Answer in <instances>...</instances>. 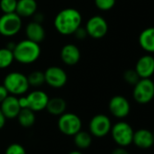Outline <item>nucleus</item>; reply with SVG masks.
<instances>
[{
    "label": "nucleus",
    "instance_id": "obj_1",
    "mask_svg": "<svg viewBox=\"0 0 154 154\" xmlns=\"http://www.w3.org/2000/svg\"><path fill=\"white\" fill-rule=\"evenodd\" d=\"M83 17L81 13L72 7L61 10L54 17V26L62 35H71L81 27Z\"/></svg>",
    "mask_w": 154,
    "mask_h": 154
},
{
    "label": "nucleus",
    "instance_id": "obj_2",
    "mask_svg": "<svg viewBox=\"0 0 154 154\" xmlns=\"http://www.w3.org/2000/svg\"><path fill=\"white\" fill-rule=\"evenodd\" d=\"M15 60L21 64H31L36 61L41 54L39 43L28 39L20 41L13 49Z\"/></svg>",
    "mask_w": 154,
    "mask_h": 154
},
{
    "label": "nucleus",
    "instance_id": "obj_3",
    "mask_svg": "<svg viewBox=\"0 0 154 154\" xmlns=\"http://www.w3.org/2000/svg\"><path fill=\"white\" fill-rule=\"evenodd\" d=\"M3 85L9 94L15 97L26 93L30 87L27 77L23 73L17 71L8 73L4 79Z\"/></svg>",
    "mask_w": 154,
    "mask_h": 154
},
{
    "label": "nucleus",
    "instance_id": "obj_4",
    "mask_svg": "<svg viewBox=\"0 0 154 154\" xmlns=\"http://www.w3.org/2000/svg\"><path fill=\"white\" fill-rule=\"evenodd\" d=\"M111 134L113 141L120 147H126L133 143L134 131L133 127L126 122L121 121L112 126Z\"/></svg>",
    "mask_w": 154,
    "mask_h": 154
},
{
    "label": "nucleus",
    "instance_id": "obj_5",
    "mask_svg": "<svg viewBox=\"0 0 154 154\" xmlns=\"http://www.w3.org/2000/svg\"><path fill=\"white\" fill-rule=\"evenodd\" d=\"M133 96L139 104L150 103L154 97V82L151 79H141L134 85Z\"/></svg>",
    "mask_w": 154,
    "mask_h": 154
},
{
    "label": "nucleus",
    "instance_id": "obj_6",
    "mask_svg": "<svg viewBox=\"0 0 154 154\" xmlns=\"http://www.w3.org/2000/svg\"><path fill=\"white\" fill-rule=\"evenodd\" d=\"M22 28V18L16 13L3 14L0 16V34L10 37L17 34Z\"/></svg>",
    "mask_w": 154,
    "mask_h": 154
},
{
    "label": "nucleus",
    "instance_id": "obj_7",
    "mask_svg": "<svg viewBox=\"0 0 154 154\" xmlns=\"http://www.w3.org/2000/svg\"><path fill=\"white\" fill-rule=\"evenodd\" d=\"M57 125L60 132L67 136H74L82 130L81 118L73 113H64L60 116Z\"/></svg>",
    "mask_w": 154,
    "mask_h": 154
},
{
    "label": "nucleus",
    "instance_id": "obj_8",
    "mask_svg": "<svg viewBox=\"0 0 154 154\" xmlns=\"http://www.w3.org/2000/svg\"><path fill=\"white\" fill-rule=\"evenodd\" d=\"M112 126V122L107 116L96 115L90 121V134L98 138L104 137L111 132Z\"/></svg>",
    "mask_w": 154,
    "mask_h": 154
},
{
    "label": "nucleus",
    "instance_id": "obj_9",
    "mask_svg": "<svg viewBox=\"0 0 154 154\" xmlns=\"http://www.w3.org/2000/svg\"><path fill=\"white\" fill-rule=\"evenodd\" d=\"M85 30L90 37L93 39H102L108 32V23L103 16L94 15L87 21Z\"/></svg>",
    "mask_w": 154,
    "mask_h": 154
},
{
    "label": "nucleus",
    "instance_id": "obj_10",
    "mask_svg": "<svg viewBox=\"0 0 154 154\" xmlns=\"http://www.w3.org/2000/svg\"><path fill=\"white\" fill-rule=\"evenodd\" d=\"M44 73L45 83L54 88H61L67 82V74L60 67L51 66L46 69Z\"/></svg>",
    "mask_w": 154,
    "mask_h": 154
},
{
    "label": "nucleus",
    "instance_id": "obj_11",
    "mask_svg": "<svg viewBox=\"0 0 154 154\" xmlns=\"http://www.w3.org/2000/svg\"><path fill=\"white\" fill-rule=\"evenodd\" d=\"M109 110L113 116L124 118L130 114L131 106L126 97L118 95L111 98L109 102Z\"/></svg>",
    "mask_w": 154,
    "mask_h": 154
},
{
    "label": "nucleus",
    "instance_id": "obj_12",
    "mask_svg": "<svg viewBox=\"0 0 154 154\" xmlns=\"http://www.w3.org/2000/svg\"><path fill=\"white\" fill-rule=\"evenodd\" d=\"M135 71L141 79H151L154 74V57L151 54L142 56L136 62Z\"/></svg>",
    "mask_w": 154,
    "mask_h": 154
},
{
    "label": "nucleus",
    "instance_id": "obj_13",
    "mask_svg": "<svg viewBox=\"0 0 154 154\" xmlns=\"http://www.w3.org/2000/svg\"><path fill=\"white\" fill-rule=\"evenodd\" d=\"M28 108L34 112H39L45 109L49 97L47 94L41 90H34L26 96Z\"/></svg>",
    "mask_w": 154,
    "mask_h": 154
},
{
    "label": "nucleus",
    "instance_id": "obj_14",
    "mask_svg": "<svg viewBox=\"0 0 154 154\" xmlns=\"http://www.w3.org/2000/svg\"><path fill=\"white\" fill-rule=\"evenodd\" d=\"M62 61L68 66L76 65L81 59V52L79 48L72 43L65 44L60 52Z\"/></svg>",
    "mask_w": 154,
    "mask_h": 154
},
{
    "label": "nucleus",
    "instance_id": "obj_15",
    "mask_svg": "<svg viewBox=\"0 0 154 154\" xmlns=\"http://www.w3.org/2000/svg\"><path fill=\"white\" fill-rule=\"evenodd\" d=\"M0 109L2 111V113L4 114V116H5V118L13 119V118L17 117L19 112L21 110L18 98L13 95L8 96L1 103Z\"/></svg>",
    "mask_w": 154,
    "mask_h": 154
},
{
    "label": "nucleus",
    "instance_id": "obj_16",
    "mask_svg": "<svg viewBox=\"0 0 154 154\" xmlns=\"http://www.w3.org/2000/svg\"><path fill=\"white\" fill-rule=\"evenodd\" d=\"M133 143L140 149H149L154 144L153 134L147 129H140L134 132Z\"/></svg>",
    "mask_w": 154,
    "mask_h": 154
},
{
    "label": "nucleus",
    "instance_id": "obj_17",
    "mask_svg": "<svg viewBox=\"0 0 154 154\" xmlns=\"http://www.w3.org/2000/svg\"><path fill=\"white\" fill-rule=\"evenodd\" d=\"M25 35H26V39L34 42L40 43L45 38V31L41 23L33 21L26 25Z\"/></svg>",
    "mask_w": 154,
    "mask_h": 154
},
{
    "label": "nucleus",
    "instance_id": "obj_18",
    "mask_svg": "<svg viewBox=\"0 0 154 154\" xmlns=\"http://www.w3.org/2000/svg\"><path fill=\"white\" fill-rule=\"evenodd\" d=\"M37 12V3L35 0H17L15 13L21 17L33 16Z\"/></svg>",
    "mask_w": 154,
    "mask_h": 154
},
{
    "label": "nucleus",
    "instance_id": "obj_19",
    "mask_svg": "<svg viewBox=\"0 0 154 154\" xmlns=\"http://www.w3.org/2000/svg\"><path fill=\"white\" fill-rule=\"evenodd\" d=\"M139 44L148 53H154V27L144 29L139 35Z\"/></svg>",
    "mask_w": 154,
    "mask_h": 154
},
{
    "label": "nucleus",
    "instance_id": "obj_20",
    "mask_svg": "<svg viewBox=\"0 0 154 154\" xmlns=\"http://www.w3.org/2000/svg\"><path fill=\"white\" fill-rule=\"evenodd\" d=\"M66 102L62 97H53L49 98L45 109L49 114L53 116H62L66 110Z\"/></svg>",
    "mask_w": 154,
    "mask_h": 154
},
{
    "label": "nucleus",
    "instance_id": "obj_21",
    "mask_svg": "<svg viewBox=\"0 0 154 154\" xmlns=\"http://www.w3.org/2000/svg\"><path fill=\"white\" fill-rule=\"evenodd\" d=\"M17 120L19 125L24 128H30L35 123V115L34 112L29 108H23L20 110Z\"/></svg>",
    "mask_w": 154,
    "mask_h": 154
},
{
    "label": "nucleus",
    "instance_id": "obj_22",
    "mask_svg": "<svg viewBox=\"0 0 154 154\" xmlns=\"http://www.w3.org/2000/svg\"><path fill=\"white\" fill-rule=\"evenodd\" d=\"M74 136V143L75 145L81 149L84 150L91 146L92 144V136L90 133H87L85 131H79Z\"/></svg>",
    "mask_w": 154,
    "mask_h": 154
},
{
    "label": "nucleus",
    "instance_id": "obj_23",
    "mask_svg": "<svg viewBox=\"0 0 154 154\" xmlns=\"http://www.w3.org/2000/svg\"><path fill=\"white\" fill-rule=\"evenodd\" d=\"M15 60L13 51L8 48L0 49V69L8 68Z\"/></svg>",
    "mask_w": 154,
    "mask_h": 154
},
{
    "label": "nucleus",
    "instance_id": "obj_24",
    "mask_svg": "<svg viewBox=\"0 0 154 154\" xmlns=\"http://www.w3.org/2000/svg\"><path fill=\"white\" fill-rule=\"evenodd\" d=\"M27 77V80L29 86L32 87H40L44 83H45L44 79V73L41 70H34L32 71Z\"/></svg>",
    "mask_w": 154,
    "mask_h": 154
},
{
    "label": "nucleus",
    "instance_id": "obj_25",
    "mask_svg": "<svg viewBox=\"0 0 154 154\" xmlns=\"http://www.w3.org/2000/svg\"><path fill=\"white\" fill-rule=\"evenodd\" d=\"M17 0H0V9L3 14L15 13Z\"/></svg>",
    "mask_w": 154,
    "mask_h": 154
},
{
    "label": "nucleus",
    "instance_id": "obj_26",
    "mask_svg": "<svg viewBox=\"0 0 154 154\" xmlns=\"http://www.w3.org/2000/svg\"><path fill=\"white\" fill-rule=\"evenodd\" d=\"M123 79L128 84L133 85V86L141 79V78L139 77V75L135 71V69H128V70H126L124 72V74H123Z\"/></svg>",
    "mask_w": 154,
    "mask_h": 154
},
{
    "label": "nucleus",
    "instance_id": "obj_27",
    "mask_svg": "<svg viewBox=\"0 0 154 154\" xmlns=\"http://www.w3.org/2000/svg\"><path fill=\"white\" fill-rule=\"evenodd\" d=\"M116 0H94L96 7L101 11H109L115 5Z\"/></svg>",
    "mask_w": 154,
    "mask_h": 154
},
{
    "label": "nucleus",
    "instance_id": "obj_28",
    "mask_svg": "<svg viewBox=\"0 0 154 154\" xmlns=\"http://www.w3.org/2000/svg\"><path fill=\"white\" fill-rule=\"evenodd\" d=\"M5 154H26V152L21 144L12 143L6 148Z\"/></svg>",
    "mask_w": 154,
    "mask_h": 154
},
{
    "label": "nucleus",
    "instance_id": "obj_29",
    "mask_svg": "<svg viewBox=\"0 0 154 154\" xmlns=\"http://www.w3.org/2000/svg\"><path fill=\"white\" fill-rule=\"evenodd\" d=\"M75 35V37L79 40H83V39H85L86 36H88L87 34V32L85 30V28H83V27H79L74 33Z\"/></svg>",
    "mask_w": 154,
    "mask_h": 154
},
{
    "label": "nucleus",
    "instance_id": "obj_30",
    "mask_svg": "<svg viewBox=\"0 0 154 154\" xmlns=\"http://www.w3.org/2000/svg\"><path fill=\"white\" fill-rule=\"evenodd\" d=\"M9 96L8 91L6 90V88H5L4 85H0V104Z\"/></svg>",
    "mask_w": 154,
    "mask_h": 154
},
{
    "label": "nucleus",
    "instance_id": "obj_31",
    "mask_svg": "<svg viewBox=\"0 0 154 154\" xmlns=\"http://www.w3.org/2000/svg\"><path fill=\"white\" fill-rule=\"evenodd\" d=\"M112 154H130L129 152L127 150L124 149V147H119V148H116Z\"/></svg>",
    "mask_w": 154,
    "mask_h": 154
},
{
    "label": "nucleus",
    "instance_id": "obj_32",
    "mask_svg": "<svg viewBox=\"0 0 154 154\" xmlns=\"http://www.w3.org/2000/svg\"><path fill=\"white\" fill-rule=\"evenodd\" d=\"M5 120H6V118H5V116H4V114L2 113V111H1V109H0V129H2V128L5 126Z\"/></svg>",
    "mask_w": 154,
    "mask_h": 154
},
{
    "label": "nucleus",
    "instance_id": "obj_33",
    "mask_svg": "<svg viewBox=\"0 0 154 154\" xmlns=\"http://www.w3.org/2000/svg\"><path fill=\"white\" fill-rule=\"evenodd\" d=\"M68 154H83L81 152H79V151H73V152H69Z\"/></svg>",
    "mask_w": 154,
    "mask_h": 154
},
{
    "label": "nucleus",
    "instance_id": "obj_34",
    "mask_svg": "<svg viewBox=\"0 0 154 154\" xmlns=\"http://www.w3.org/2000/svg\"><path fill=\"white\" fill-rule=\"evenodd\" d=\"M152 134H153V138H154V133H152Z\"/></svg>",
    "mask_w": 154,
    "mask_h": 154
}]
</instances>
